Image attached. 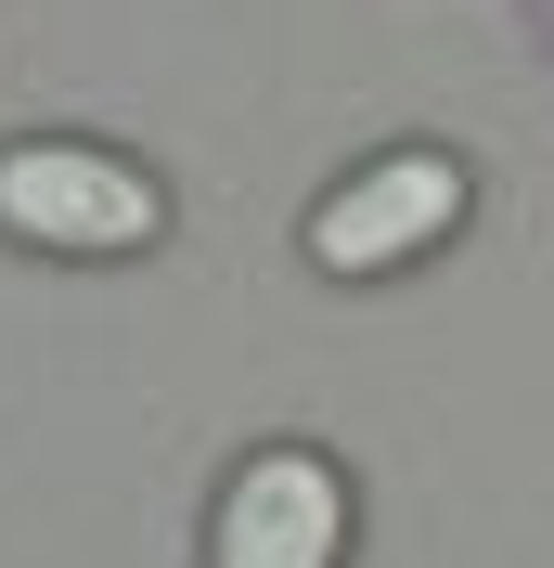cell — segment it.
Listing matches in <instances>:
<instances>
[{
  "instance_id": "6da1fadb",
  "label": "cell",
  "mask_w": 554,
  "mask_h": 568,
  "mask_svg": "<svg viewBox=\"0 0 554 568\" xmlns=\"http://www.w3.org/2000/svg\"><path fill=\"white\" fill-rule=\"evenodd\" d=\"M0 233L39 258H142L168 246V181L91 130H27L0 142Z\"/></svg>"
},
{
  "instance_id": "7a4b0ae2",
  "label": "cell",
  "mask_w": 554,
  "mask_h": 568,
  "mask_svg": "<svg viewBox=\"0 0 554 568\" xmlns=\"http://www.w3.org/2000/svg\"><path fill=\"white\" fill-rule=\"evenodd\" d=\"M361 491L322 439H258L207 504V568H348Z\"/></svg>"
},
{
  "instance_id": "3957f363",
  "label": "cell",
  "mask_w": 554,
  "mask_h": 568,
  "mask_svg": "<svg viewBox=\"0 0 554 568\" xmlns=\"http://www.w3.org/2000/svg\"><path fill=\"white\" fill-rule=\"evenodd\" d=\"M464 207H478V169H464L451 142H400V155L348 169L336 194L297 220V246H310V272L375 284V272H400V258H425L439 233H464Z\"/></svg>"
}]
</instances>
